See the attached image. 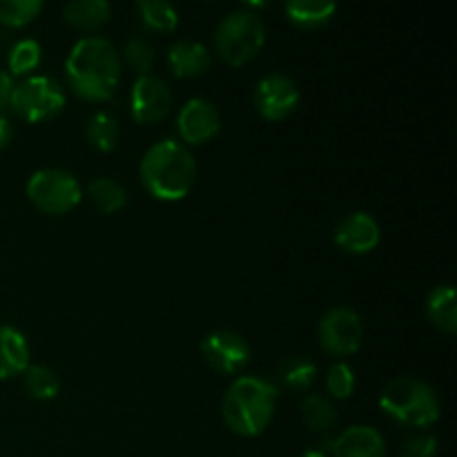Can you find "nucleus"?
Wrapping results in <instances>:
<instances>
[{"mask_svg": "<svg viewBox=\"0 0 457 457\" xmlns=\"http://www.w3.org/2000/svg\"><path fill=\"white\" fill-rule=\"evenodd\" d=\"M29 357L31 351L25 335L13 326H0V379H12L25 373Z\"/></svg>", "mask_w": 457, "mask_h": 457, "instance_id": "obj_16", "label": "nucleus"}, {"mask_svg": "<svg viewBox=\"0 0 457 457\" xmlns=\"http://www.w3.org/2000/svg\"><path fill=\"white\" fill-rule=\"evenodd\" d=\"M364 321L353 308H330L317 326L320 346L333 357H351L364 344Z\"/></svg>", "mask_w": 457, "mask_h": 457, "instance_id": "obj_8", "label": "nucleus"}, {"mask_svg": "<svg viewBox=\"0 0 457 457\" xmlns=\"http://www.w3.org/2000/svg\"><path fill=\"white\" fill-rule=\"evenodd\" d=\"M62 18L79 31H96L112 18V4L107 0H71L62 9Z\"/></svg>", "mask_w": 457, "mask_h": 457, "instance_id": "obj_17", "label": "nucleus"}, {"mask_svg": "<svg viewBox=\"0 0 457 457\" xmlns=\"http://www.w3.org/2000/svg\"><path fill=\"white\" fill-rule=\"evenodd\" d=\"M172 89L161 76H138L129 89V112L138 125L161 123L172 110Z\"/></svg>", "mask_w": 457, "mask_h": 457, "instance_id": "obj_10", "label": "nucleus"}, {"mask_svg": "<svg viewBox=\"0 0 457 457\" xmlns=\"http://www.w3.org/2000/svg\"><path fill=\"white\" fill-rule=\"evenodd\" d=\"M333 457H386V440L369 424H355L330 442Z\"/></svg>", "mask_w": 457, "mask_h": 457, "instance_id": "obj_14", "label": "nucleus"}, {"mask_svg": "<svg viewBox=\"0 0 457 457\" xmlns=\"http://www.w3.org/2000/svg\"><path fill=\"white\" fill-rule=\"evenodd\" d=\"M277 397L279 391L268 379L253 375L237 378L223 397V422L239 437L262 436L275 418Z\"/></svg>", "mask_w": 457, "mask_h": 457, "instance_id": "obj_3", "label": "nucleus"}, {"mask_svg": "<svg viewBox=\"0 0 457 457\" xmlns=\"http://www.w3.org/2000/svg\"><path fill=\"white\" fill-rule=\"evenodd\" d=\"M284 9L288 21L302 29H320L337 13V4L328 0H290Z\"/></svg>", "mask_w": 457, "mask_h": 457, "instance_id": "obj_19", "label": "nucleus"}, {"mask_svg": "<svg viewBox=\"0 0 457 457\" xmlns=\"http://www.w3.org/2000/svg\"><path fill=\"white\" fill-rule=\"evenodd\" d=\"M13 76L7 70L0 67V114H4V110H9V101H12L13 92Z\"/></svg>", "mask_w": 457, "mask_h": 457, "instance_id": "obj_31", "label": "nucleus"}, {"mask_svg": "<svg viewBox=\"0 0 457 457\" xmlns=\"http://www.w3.org/2000/svg\"><path fill=\"white\" fill-rule=\"evenodd\" d=\"M138 177L147 195L165 204H177L186 199L195 187V154L177 138H163L147 147L138 165Z\"/></svg>", "mask_w": 457, "mask_h": 457, "instance_id": "obj_2", "label": "nucleus"}, {"mask_svg": "<svg viewBox=\"0 0 457 457\" xmlns=\"http://www.w3.org/2000/svg\"><path fill=\"white\" fill-rule=\"evenodd\" d=\"M22 384L31 400L38 402H49L61 393V379H58L56 370L43 364L27 366V370L22 373Z\"/></svg>", "mask_w": 457, "mask_h": 457, "instance_id": "obj_23", "label": "nucleus"}, {"mask_svg": "<svg viewBox=\"0 0 457 457\" xmlns=\"http://www.w3.org/2000/svg\"><path fill=\"white\" fill-rule=\"evenodd\" d=\"M43 61V47L34 38H21L9 49L7 71L12 76H25L34 71Z\"/></svg>", "mask_w": 457, "mask_h": 457, "instance_id": "obj_26", "label": "nucleus"}, {"mask_svg": "<svg viewBox=\"0 0 457 457\" xmlns=\"http://www.w3.org/2000/svg\"><path fill=\"white\" fill-rule=\"evenodd\" d=\"M25 192L36 210L52 214V217L71 212L79 208L80 199H83V187H80L79 179L61 168L36 170L27 179Z\"/></svg>", "mask_w": 457, "mask_h": 457, "instance_id": "obj_6", "label": "nucleus"}, {"mask_svg": "<svg viewBox=\"0 0 457 457\" xmlns=\"http://www.w3.org/2000/svg\"><path fill=\"white\" fill-rule=\"evenodd\" d=\"M43 12L40 0H0V25L25 27Z\"/></svg>", "mask_w": 457, "mask_h": 457, "instance_id": "obj_27", "label": "nucleus"}, {"mask_svg": "<svg viewBox=\"0 0 457 457\" xmlns=\"http://www.w3.org/2000/svg\"><path fill=\"white\" fill-rule=\"evenodd\" d=\"M177 132L186 147L204 145L221 132V114L208 98H190L177 114Z\"/></svg>", "mask_w": 457, "mask_h": 457, "instance_id": "obj_12", "label": "nucleus"}, {"mask_svg": "<svg viewBox=\"0 0 457 457\" xmlns=\"http://www.w3.org/2000/svg\"><path fill=\"white\" fill-rule=\"evenodd\" d=\"M65 79L71 92L87 103L114 96L120 80V56L114 45L101 36L76 40L65 61Z\"/></svg>", "mask_w": 457, "mask_h": 457, "instance_id": "obj_1", "label": "nucleus"}, {"mask_svg": "<svg viewBox=\"0 0 457 457\" xmlns=\"http://www.w3.org/2000/svg\"><path fill=\"white\" fill-rule=\"evenodd\" d=\"M214 52L223 62L241 67L253 61L266 45V25L257 13L239 9L223 18L214 29Z\"/></svg>", "mask_w": 457, "mask_h": 457, "instance_id": "obj_5", "label": "nucleus"}, {"mask_svg": "<svg viewBox=\"0 0 457 457\" xmlns=\"http://www.w3.org/2000/svg\"><path fill=\"white\" fill-rule=\"evenodd\" d=\"M302 101L297 83L286 74H268L254 87V107L266 120H284Z\"/></svg>", "mask_w": 457, "mask_h": 457, "instance_id": "obj_11", "label": "nucleus"}, {"mask_svg": "<svg viewBox=\"0 0 457 457\" xmlns=\"http://www.w3.org/2000/svg\"><path fill=\"white\" fill-rule=\"evenodd\" d=\"M427 317L437 330L453 335L457 330V303L455 290L451 284H440L428 293L427 297Z\"/></svg>", "mask_w": 457, "mask_h": 457, "instance_id": "obj_18", "label": "nucleus"}, {"mask_svg": "<svg viewBox=\"0 0 457 457\" xmlns=\"http://www.w3.org/2000/svg\"><path fill=\"white\" fill-rule=\"evenodd\" d=\"M279 379L288 391H308L317 379V364L303 355H290L279 364Z\"/></svg>", "mask_w": 457, "mask_h": 457, "instance_id": "obj_24", "label": "nucleus"}, {"mask_svg": "<svg viewBox=\"0 0 457 457\" xmlns=\"http://www.w3.org/2000/svg\"><path fill=\"white\" fill-rule=\"evenodd\" d=\"M333 239L339 250L348 254H369L373 253L382 239V230L373 214L351 212L335 226Z\"/></svg>", "mask_w": 457, "mask_h": 457, "instance_id": "obj_13", "label": "nucleus"}, {"mask_svg": "<svg viewBox=\"0 0 457 457\" xmlns=\"http://www.w3.org/2000/svg\"><path fill=\"white\" fill-rule=\"evenodd\" d=\"M65 92L52 76H27L13 85L9 110L27 123L54 119L65 107Z\"/></svg>", "mask_w": 457, "mask_h": 457, "instance_id": "obj_7", "label": "nucleus"}, {"mask_svg": "<svg viewBox=\"0 0 457 457\" xmlns=\"http://www.w3.org/2000/svg\"><path fill=\"white\" fill-rule=\"evenodd\" d=\"M85 137H87V143L96 152H103V154L114 152L120 141L119 123L107 112H96V114L89 116L87 125H85Z\"/></svg>", "mask_w": 457, "mask_h": 457, "instance_id": "obj_22", "label": "nucleus"}, {"mask_svg": "<svg viewBox=\"0 0 457 457\" xmlns=\"http://www.w3.org/2000/svg\"><path fill=\"white\" fill-rule=\"evenodd\" d=\"M440 445H437L436 436H415L411 440H406V445L402 446L400 457H437Z\"/></svg>", "mask_w": 457, "mask_h": 457, "instance_id": "obj_30", "label": "nucleus"}, {"mask_svg": "<svg viewBox=\"0 0 457 457\" xmlns=\"http://www.w3.org/2000/svg\"><path fill=\"white\" fill-rule=\"evenodd\" d=\"M379 409L393 422L409 428H428L440 420L437 393L427 382L409 375L393 378L379 393Z\"/></svg>", "mask_w": 457, "mask_h": 457, "instance_id": "obj_4", "label": "nucleus"}, {"mask_svg": "<svg viewBox=\"0 0 457 457\" xmlns=\"http://www.w3.org/2000/svg\"><path fill=\"white\" fill-rule=\"evenodd\" d=\"M137 12L143 25L150 31L168 34L179 27V12L165 0H141L137 3Z\"/></svg>", "mask_w": 457, "mask_h": 457, "instance_id": "obj_25", "label": "nucleus"}, {"mask_svg": "<svg viewBox=\"0 0 457 457\" xmlns=\"http://www.w3.org/2000/svg\"><path fill=\"white\" fill-rule=\"evenodd\" d=\"M302 420L306 428L317 436H326L337 427V411L330 397L312 393L302 402Z\"/></svg>", "mask_w": 457, "mask_h": 457, "instance_id": "obj_20", "label": "nucleus"}, {"mask_svg": "<svg viewBox=\"0 0 457 457\" xmlns=\"http://www.w3.org/2000/svg\"><path fill=\"white\" fill-rule=\"evenodd\" d=\"M205 364L221 375H237L248 366L253 357L248 339L237 330H214L201 342Z\"/></svg>", "mask_w": 457, "mask_h": 457, "instance_id": "obj_9", "label": "nucleus"}, {"mask_svg": "<svg viewBox=\"0 0 457 457\" xmlns=\"http://www.w3.org/2000/svg\"><path fill=\"white\" fill-rule=\"evenodd\" d=\"M12 138H13L12 120H9L4 114H0V152L12 143Z\"/></svg>", "mask_w": 457, "mask_h": 457, "instance_id": "obj_32", "label": "nucleus"}, {"mask_svg": "<svg viewBox=\"0 0 457 457\" xmlns=\"http://www.w3.org/2000/svg\"><path fill=\"white\" fill-rule=\"evenodd\" d=\"M355 388V370L346 361H335L326 373V391H328L330 400H348V397H353Z\"/></svg>", "mask_w": 457, "mask_h": 457, "instance_id": "obj_28", "label": "nucleus"}, {"mask_svg": "<svg viewBox=\"0 0 457 457\" xmlns=\"http://www.w3.org/2000/svg\"><path fill=\"white\" fill-rule=\"evenodd\" d=\"M297 457H330V455L326 453L324 449H306L303 453H299Z\"/></svg>", "mask_w": 457, "mask_h": 457, "instance_id": "obj_33", "label": "nucleus"}, {"mask_svg": "<svg viewBox=\"0 0 457 457\" xmlns=\"http://www.w3.org/2000/svg\"><path fill=\"white\" fill-rule=\"evenodd\" d=\"M123 58L134 71H138V76L150 74L152 67H154L156 62L154 47H152L145 38H141V36L128 38V43H125L123 47Z\"/></svg>", "mask_w": 457, "mask_h": 457, "instance_id": "obj_29", "label": "nucleus"}, {"mask_svg": "<svg viewBox=\"0 0 457 457\" xmlns=\"http://www.w3.org/2000/svg\"><path fill=\"white\" fill-rule=\"evenodd\" d=\"M87 196L103 214H114L128 205V192L116 179L98 177L87 186Z\"/></svg>", "mask_w": 457, "mask_h": 457, "instance_id": "obj_21", "label": "nucleus"}, {"mask_svg": "<svg viewBox=\"0 0 457 457\" xmlns=\"http://www.w3.org/2000/svg\"><path fill=\"white\" fill-rule=\"evenodd\" d=\"M168 65L177 79H199L212 65V56H210L208 47L199 40L183 38L177 40L172 47L168 49Z\"/></svg>", "mask_w": 457, "mask_h": 457, "instance_id": "obj_15", "label": "nucleus"}]
</instances>
